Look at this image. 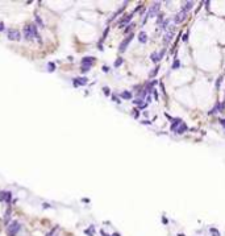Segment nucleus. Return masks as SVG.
<instances>
[{"mask_svg":"<svg viewBox=\"0 0 225 236\" xmlns=\"http://www.w3.org/2000/svg\"><path fill=\"white\" fill-rule=\"evenodd\" d=\"M18 231H21L20 223H18L17 220H13V222L8 226V232H9V235H13V236H15Z\"/></svg>","mask_w":225,"mask_h":236,"instance_id":"1","label":"nucleus"},{"mask_svg":"<svg viewBox=\"0 0 225 236\" xmlns=\"http://www.w3.org/2000/svg\"><path fill=\"white\" fill-rule=\"evenodd\" d=\"M8 40L9 41H20L21 40V33L17 29H9L8 30Z\"/></svg>","mask_w":225,"mask_h":236,"instance_id":"2","label":"nucleus"},{"mask_svg":"<svg viewBox=\"0 0 225 236\" xmlns=\"http://www.w3.org/2000/svg\"><path fill=\"white\" fill-rule=\"evenodd\" d=\"M159 9H161V3H154V4L151 5L150 8H149L146 17H147V18H149V17H154L155 15L159 12Z\"/></svg>","mask_w":225,"mask_h":236,"instance_id":"3","label":"nucleus"},{"mask_svg":"<svg viewBox=\"0 0 225 236\" xmlns=\"http://www.w3.org/2000/svg\"><path fill=\"white\" fill-rule=\"evenodd\" d=\"M133 37H134V36H133V33H132V35H129L125 40L121 41V44H120V46H119V52H120V53H124L125 50H127L128 45L130 44V41L133 40Z\"/></svg>","mask_w":225,"mask_h":236,"instance_id":"4","label":"nucleus"},{"mask_svg":"<svg viewBox=\"0 0 225 236\" xmlns=\"http://www.w3.org/2000/svg\"><path fill=\"white\" fill-rule=\"evenodd\" d=\"M22 33H24V38L26 41H30L33 40V29H32V25H26L24 29H22Z\"/></svg>","mask_w":225,"mask_h":236,"instance_id":"5","label":"nucleus"},{"mask_svg":"<svg viewBox=\"0 0 225 236\" xmlns=\"http://www.w3.org/2000/svg\"><path fill=\"white\" fill-rule=\"evenodd\" d=\"M87 82H88V79L86 77H80V78H75L74 81H72V86L74 87H79V86H86Z\"/></svg>","mask_w":225,"mask_h":236,"instance_id":"6","label":"nucleus"},{"mask_svg":"<svg viewBox=\"0 0 225 236\" xmlns=\"http://www.w3.org/2000/svg\"><path fill=\"white\" fill-rule=\"evenodd\" d=\"M11 199H12V193L11 191H0V200L11 202Z\"/></svg>","mask_w":225,"mask_h":236,"instance_id":"7","label":"nucleus"},{"mask_svg":"<svg viewBox=\"0 0 225 236\" xmlns=\"http://www.w3.org/2000/svg\"><path fill=\"white\" fill-rule=\"evenodd\" d=\"M94 62H95V58H94V57H84V58L82 59V66H88V67H91Z\"/></svg>","mask_w":225,"mask_h":236,"instance_id":"8","label":"nucleus"},{"mask_svg":"<svg viewBox=\"0 0 225 236\" xmlns=\"http://www.w3.org/2000/svg\"><path fill=\"white\" fill-rule=\"evenodd\" d=\"M186 16H187V13H186V12H182V11H180V12H179V13L177 15V16H175L174 22H175V24H180L182 21H184Z\"/></svg>","mask_w":225,"mask_h":236,"instance_id":"9","label":"nucleus"},{"mask_svg":"<svg viewBox=\"0 0 225 236\" xmlns=\"http://www.w3.org/2000/svg\"><path fill=\"white\" fill-rule=\"evenodd\" d=\"M183 123L182 119H179V117H175V119H173V123H171V127H170V131H173L175 132V129H177L179 125H180Z\"/></svg>","mask_w":225,"mask_h":236,"instance_id":"10","label":"nucleus"},{"mask_svg":"<svg viewBox=\"0 0 225 236\" xmlns=\"http://www.w3.org/2000/svg\"><path fill=\"white\" fill-rule=\"evenodd\" d=\"M192 7H193V3L192 1H186V3H183V7H182V12H188V11H191L192 9Z\"/></svg>","mask_w":225,"mask_h":236,"instance_id":"11","label":"nucleus"},{"mask_svg":"<svg viewBox=\"0 0 225 236\" xmlns=\"http://www.w3.org/2000/svg\"><path fill=\"white\" fill-rule=\"evenodd\" d=\"M187 129H188V128H187V124H186V123H182L177 129H175V133H178V135H183V133H184Z\"/></svg>","mask_w":225,"mask_h":236,"instance_id":"12","label":"nucleus"},{"mask_svg":"<svg viewBox=\"0 0 225 236\" xmlns=\"http://www.w3.org/2000/svg\"><path fill=\"white\" fill-rule=\"evenodd\" d=\"M216 112H223V108H221V103H220V102H217L215 107H213L211 111H209V113H211V115H213V113H216Z\"/></svg>","mask_w":225,"mask_h":236,"instance_id":"13","label":"nucleus"},{"mask_svg":"<svg viewBox=\"0 0 225 236\" xmlns=\"http://www.w3.org/2000/svg\"><path fill=\"white\" fill-rule=\"evenodd\" d=\"M132 17H133V13L128 15V16H125L124 18H121V20H120V26H123V25H125V24H128V22L132 20Z\"/></svg>","mask_w":225,"mask_h":236,"instance_id":"14","label":"nucleus"},{"mask_svg":"<svg viewBox=\"0 0 225 236\" xmlns=\"http://www.w3.org/2000/svg\"><path fill=\"white\" fill-rule=\"evenodd\" d=\"M138 41L141 44H145L147 41V36H146V33L145 32H140L138 33Z\"/></svg>","mask_w":225,"mask_h":236,"instance_id":"15","label":"nucleus"},{"mask_svg":"<svg viewBox=\"0 0 225 236\" xmlns=\"http://www.w3.org/2000/svg\"><path fill=\"white\" fill-rule=\"evenodd\" d=\"M173 36H174V32L173 30H170L169 33H167V35L165 36V40H163V42H165V45H167L171 41V38H173Z\"/></svg>","mask_w":225,"mask_h":236,"instance_id":"16","label":"nucleus"},{"mask_svg":"<svg viewBox=\"0 0 225 236\" xmlns=\"http://www.w3.org/2000/svg\"><path fill=\"white\" fill-rule=\"evenodd\" d=\"M120 96L123 98V99H127V100H129V99H132V92H130V91H123V92L120 94Z\"/></svg>","mask_w":225,"mask_h":236,"instance_id":"17","label":"nucleus"},{"mask_svg":"<svg viewBox=\"0 0 225 236\" xmlns=\"http://www.w3.org/2000/svg\"><path fill=\"white\" fill-rule=\"evenodd\" d=\"M150 58H151V61H153L154 63H157V62H159V61H161V59H159V55H158L157 52H153V53H151Z\"/></svg>","mask_w":225,"mask_h":236,"instance_id":"18","label":"nucleus"},{"mask_svg":"<svg viewBox=\"0 0 225 236\" xmlns=\"http://www.w3.org/2000/svg\"><path fill=\"white\" fill-rule=\"evenodd\" d=\"M179 67H180V61H179L178 58H175L173 66H171V69H173V70H177V69H179Z\"/></svg>","mask_w":225,"mask_h":236,"instance_id":"19","label":"nucleus"},{"mask_svg":"<svg viewBox=\"0 0 225 236\" xmlns=\"http://www.w3.org/2000/svg\"><path fill=\"white\" fill-rule=\"evenodd\" d=\"M158 70H159V66H155L153 70L150 71V74H149V77L150 78H153V77H155V75H157V73H158Z\"/></svg>","mask_w":225,"mask_h":236,"instance_id":"20","label":"nucleus"},{"mask_svg":"<svg viewBox=\"0 0 225 236\" xmlns=\"http://www.w3.org/2000/svg\"><path fill=\"white\" fill-rule=\"evenodd\" d=\"M36 22H37V24H38V26H41V28H44V21H42V18H41L40 16H38V15H36Z\"/></svg>","mask_w":225,"mask_h":236,"instance_id":"21","label":"nucleus"},{"mask_svg":"<svg viewBox=\"0 0 225 236\" xmlns=\"http://www.w3.org/2000/svg\"><path fill=\"white\" fill-rule=\"evenodd\" d=\"M123 62H124V59L121 58V57H120V58H117V59L115 61V67H120L121 65H123Z\"/></svg>","mask_w":225,"mask_h":236,"instance_id":"22","label":"nucleus"},{"mask_svg":"<svg viewBox=\"0 0 225 236\" xmlns=\"http://www.w3.org/2000/svg\"><path fill=\"white\" fill-rule=\"evenodd\" d=\"M54 70H55V65L53 62H49L48 63V71H50V73H51V71H54Z\"/></svg>","mask_w":225,"mask_h":236,"instance_id":"23","label":"nucleus"},{"mask_svg":"<svg viewBox=\"0 0 225 236\" xmlns=\"http://www.w3.org/2000/svg\"><path fill=\"white\" fill-rule=\"evenodd\" d=\"M133 28H134V24H133V22H132V24H129V25L127 26V28H125L124 33H129V32H130V30H132Z\"/></svg>","mask_w":225,"mask_h":236,"instance_id":"24","label":"nucleus"},{"mask_svg":"<svg viewBox=\"0 0 225 236\" xmlns=\"http://www.w3.org/2000/svg\"><path fill=\"white\" fill-rule=\"evenodd\" d=\"M211 234H212V236H220V232L215 230V228H211Z\"/></svg>","mask_w":225,"mask_h":236,"instance_id":"25","label":"nucleus"},{"mask_svg":"<svg viewBox=\"0 0 225 236\" xmlns=\"http://www.w3.org/2000/svg\"><path fill=\"white\" fill-rule=\"evenodd\" d=\"M167 24H169V20H165V21L162 22V25H161V29H162V30H165V29L167 28Z\"/></svg>","mask_w":225,"mask_h":236,"instance_id":"26","label":"nucleus"},{"mask_svg":"<svg viewBox=\"0 0 225 236\" xmlns=\"http://www.w3.org/2000/svg\"><path fill=\"white\" fill-rule=\"evenodd\" d=\"M165 53H166V49H162V50L158 53V55H159V59H162V58H163V55H165Z\"/></svg>","mask_w":225,"mask_h":236,"instance_id":"27","label":"nucleus"},{"mask_svg":"<svg viewBox=\"0 0 225 236\" xmlns=\"http://www.w3.org/2000/svg\"><path fill=\"white\" fill-rule=\"evenodd\" d=\"M90 69H91V67H88V66H82V73H88V71H90Z\"/></svg>","mask_w":225,"mask_h":236,"instance_id":"28","label":"nucleus"},{"mask_svg":"<svg viewBox=\"0 0 225 236\" xmlns=\"http://www.w3.org/2000/svg\"><path fill=\"white\" fill-rule=\"evenodd\" d=\"M112 100H113V102H116V103H121V102H120V99L117 98L116 95H112Z\"/></svg>","mask_w":225,"mask_h":236,"instance_id":"29","label":"nucleus"},{"mask_svg":"<svg viewBox=\"0 0 225 236\" xmlns=\"http://www.w3.org/2000/svg\"><path fill=\"white\" fill-rule=\"evenodd\" d=\"M103 92L108 96V95H109V89H108V87H103Z\"/></svg>","mask_w":225,"mask_h":236,"instance_id":"30","label":"nucleus"},{"mask_svg":"<svg viewBox=\"0 0 225 236\" xmlns=\"http://www.w3.org/2000/svg\"><path fill=\"white\" fill-rule=\"evenodd\" d=\"M162 20H163V16H162V15H158V20H157V24H162Z\"/></svg>","mask_w":225,"mask_h":236,"instance_id":"31","label":"nucleus"},{"mask_svg":"<svg viewBox=\"0 0 225 236\" xmlns=\"http://www.w3.org/2000/svg\"><path fill=\"white\" fill-rule=\"evenodd\" d=\"M182 40L184 41V42H187V40H188V32L186 33V35H183V37H182Z\"/></svg>","mask_w":225,"mask_h":236,"instance_id":"32","label":"nucleus"},{"mask_svg":"<svg viewBox=\"0 0 225 236\" xmlns=\"http://www.w3.org/2000/svg\"><path fill=\"white\" fill-rule=\"evenodd\" d=\"M221 81H223V77H220L219 79H217V82H216V87H217V89H219V87H220V83H221Z\"/></svg>","mask_w":225,"mask_h":236,"instance_id":"33","label":"nucleus"},{"mask_svg":"<svg viewBox=\"0 0 225 236\" xmlns=\"http://www.w3.org/2000/svg\"><path fill=\"white\" fill-rule=\"evenodd\" d=\"M133 116H134V117H136V119H137V117H138V116H140V112H138V111H137V109H134V111H133Z\"/></svg>","mask_w":225,"mask_h":236,"instance_id":"34","label":"nucleus"},{"mask_svg":"<svg viewBox=\"0 0 225 236\" xmlns=\"http://www.w3.org/2000/svg\"><path fill=\"white\" fill-rule=\"evenodd\" d=\"M5 29V25H4V22H0V32H3V30Z\"/></svg>","mask_w":225,"mask_h":236,"instance_id":"35","label":"nucleus"},{"mask_svg":"<svg viewBox=\"0 0 225 236\" xmlns=\"http://www.w3.org/2000/svg\"><path fill=\"white\" fill-rule=\"evenodd\" d=\"M219 121H220V124L225 128V119H219Z\"/></svg>","mask_w":225,"mask_h":236,"instance_id":"36","label":"nucleus"},{"mask_svg":"<svg viewBox=\"0 0 225 236\" xmlns=\"http://www.w3.org/2000/svg\"><path fill=\"white\" fill-rule=\"evenodd\" d=\"M103 71H104V73H108V71H109V67H108V66H103Z\"/></svg>","mask_w":225,"mask_h":236,"instance_id":"37","label":"nucleus"},{"mask_svg":"<svg viewBox=\"0 0 225 236\" xmlns=\"http://www.w3.org/2000/svg\"><path fill=\"white\" fill-rule=\"evenodd\" d=\"M42 206H44V208H50V204L49 203H44Z\"/></svg>","mask_w":225,"mask_h":236,"instance_id":"38","label":"nucleus"},{"mask_svg":"<svg viewBox=\"0 0 225 236\" xmlns=\"http://www.w3.org/2000/svg\"><path fill=\"white\" fill-rule=\"evenodd\" d=\"M142 124H145V125H149V124H150V121H149V120H144V121H142Z\"/></svg>","mask_w":225,"mask_h":236,"instance_id":"39","label":"nucleus"}]
</instances>
